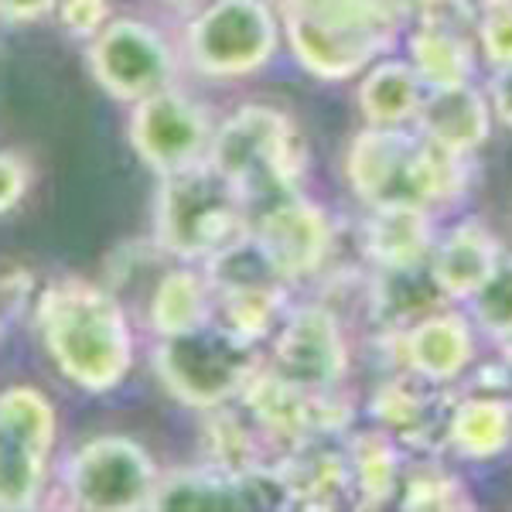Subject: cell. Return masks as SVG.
Returning a JSON list of instances; mask_svg holds the SVG:
<instances>
[{"label": "cell", "mask_w": 512, "mask_h": 512, "mask_svg": "<svg viewBox=\"0 0 512 512\" xmlns=\"http://www.w3.org/2000/svg\"><path fill=\"white\" fill-rule=\"evenodd\" d=\"M280 48V18L267 0H212L185 31V55L205 79L233 82L267 69Z\"/></svg>", "instance_id": "52a82bcc"}, {"label": "cell", "mask_w": 512, "mask_h": 512, "mask_svg": "<svg viewBox=\"0 0 512 512\" xmlns=\"http://www.w3.org/2000/svg\"><path fill=\"white\" fill-rule=\"evenodd\" d=\"M499 260L502 250L489 229L478 226V222H458V226H451L448 233L434 239L427 267H431V277L448 301H468L485 284V277L492 274Z\"/></svg>", "instance_id": "7402d4cb"}, {"label": "cell", "mask_w": 512, "mask_h": 512, "mask_svg": "<svg viewBox=\"0 0 512 512\" xmlns=\"http://www.w3.org/2000/svg\"><path fill=\"white\" fill-rule=\"evenodd\" d=\"M489 103H492V117H499L512 130V65L495 69L492 89H489Z\"/></svg>", "instance_id": "8d00e7d4"}, {"label": "cell", "mask_w": 512, "mask_h": 512, "mask_svg": "<svg viewBox=\"0 0 512 512\" xmlns=\"http://www.w3.org/2000/svg\"><path fill=\"white\" fill-rule=\"evenodd\" d=\"M209 168L236 188L246 205H267L301 192L308 168L304 140L294 120L274 106H239L212 134Z\"/></svg>", "instance_id": "277c9868"}, {"label": "cell", "mask_w": 512, "mask_h": 512, "mask_svg": "<svg viewBox=\"0 0 512 512\" xmlns=\"http://www.w3.org/2000/svg\"><path fill=\"white\" fill-rule=\"evenodd\" d=\"M444 444L465 461H492L512 448V400L499 393H472L451 403Z\"/></svg>", "instance_id": "603a6c76"}, {"label": "cell", "mask_w": 512, "mask_h": 512, "mask_svg": "<svg viewBox=\"0 0 512 512\" xmlns=\"http://www.w3.org/2000/svg\"><path fill=\"white\" fill-rule=\"evenodd\" d=\"M506 345V352H502V366H499V376H502V390H506V396L512 400V338L509 342H502Z\"/></svg>", "instance_id": "f35d334b"}, {"label": "cell", "mask_w": 512, "mask_h": 512, "mask_svg": "<svg viewBox=\"0 0 512 512\" xmlns=\"http://www.w3.org/2000/svg\"><path fill=\"white\" fill-rule=\"evenodd\" d=\"M475 41L489 65H512V0H478Z\"/></svg>", "instance_id": "d6a6232c"}, {"label": "cell", "mask_w": 512, "mask_h": 512, "mask_svg": "<svg viewBox=\"0 0 512 512\" xmlns=\"http://www.w3.org/2000/svg\"><path fill=\"white\" fill-rule=\"evenodd\" d=\"M345 458H349L352 495L355 506H383L400 492L403 482V454L400 441L376 427V431H359L345 441Z\"/></svg>", "instance_id": "484cf974"}, {"label": "cell", "mask_w": 512, "mask_h": 512, "mask_svg": "<svg viewBox=\"0 0 512 512\" xmlns=\"http://www.w3.org/2000/svg\"><path fill=\"white\" fill-rule=\"evenodd\" d=\"M151 362L164 390L178 403L205 414L236 403L253 373L263 366L256 342L236 335L216 318L192 332L161 338Z\"/></svg>", "instance_id": "8992f818"}, {"label": "cell", "mask_w": 512, "mask_h": 512, "mask_svg": "<svg viewBox=\"0 0 512 512\" xmlns=\"http://www.w3.org/2000/svg\"><path fill=\"white\" fill-rule=\"evenodd\" d=\"M212 318H216V304H212L209 277L188 267L164 270L151 291V308H147V321H151L154 335L171 338L192 332V328Z\"/></svg>", "instance_id": "4316f807"}, {"label": "cell", "mask_w": 512, "mask_h": 512, "mask_svg": "<svg viewBox=\"0 0 512 512\" xmlns=\"http://www.w3.org/2000/svg\"><path fill=\"white\" fill-rule=\"evenodd\" d=\"M250 233L267 263L287 284L321 274L335 250L332 216L301 192L263 205L250 222Z\"/></svg>", "instance_id": "4fadbf2b"}, {"label": "cell", "mask_w": 512, "mask_h": 512, "mask_svg": "<svg viewBox=\"0 0 512 512\" xmlns=\"http://www.w3.org/2000/svg\"><path fill=\"white\" fill-rule=\"evenodd\" d=\"M62 24L79 38H93L110 21V0H59Z\"/></svg>", "instance_id": "836d02e7"}, {"label": "cell", "mask_w": 512, "mask_h": 512, "mask_svg": "<svg viewBox=\"0 0 512 512\" xmlns=\"http://www.w3.org/2000/svg\"><path fill=\"white\" fill-rule=\"evenodd\" d=\"M52 7H59V0H0V24H35L45 18Z\"/></svg>", "instance_id": "d590c367"}, {"label": "cell", "mask_w": 512, "mask_h": 512, "mask_svg": "<svg viewBox=\"0 0 512 512\" xmlns=\"http://www.w3.org/2000/svg\"><path fill=\"white\" fill-rule=\"evenodd\" d=\"M475 4L472 0H434L407 31V62L427 89L461 86L475 72Z\"/></svg>", "instance_id": "2e32d148"}, {"label": "cell", "mask_w": 512, "mask_h": 512, "mask_svg": "<svg viewBox=\"0 0 512 512\" xmlns=\"http://www.w3.org/2000/svg\"><path fill=\"white\" fill-rule=\"evenodd\" d=\"M168 4H178V7H185V4H195V0H168Z\"/></svg>", "instance_id": "ab89813d"}, {"label": "cell", "mask_w": 512, "mask_h": 512, "mask_svg": "<svg viewBox=\"0 0 512 512\" xmlns=\"http://www.w3.org/2000/svg\"><path fill=\"white\" fill-rule=\"evenodd\" d=\"M270 366L308 390H338L349 376V342L328 304L291 308L277 325Z\"/></svg>", "instance_id": "5bb4252c"}, {"label": "cell", "mask_w": 512, "mask_h": 512, "mask_svg": "<svg viewBox=\"0 0 512 512\" xmlns=\"http://www.w3.org/2000/svg\"><path fill=\"white\" fill-rule=\"evenodd\" d=\"M151 509L168 512H236V509H291L280 478L270 468L229 472L219 465L181 468L158 478Z\"/></svg>", "instance_id": "9a60e30c"}, {"label": "cell", "mask_w": 512, "mask_h": 512, "mask_svg": "<svg viewBox=\"0 0 512 512\" xmlns=\"http://www.w3.org/2000/svg\"><path fill=\"white\" fill-rule=\"evenodd\" d=\"M424 96V79L407 59H376L359 76L355 103L369 127H414Z\"/></svg>", "instance_id": "cb8c5ba5"}, {"label": "cell", "mask_w": 512, "mask_h": 512, "mask_svg": "<svg viewBox=\"0 0 512 512\" xmlns=\"http://www.w3.org/2000/svg\"><path fill=\"white\" fill-rule=\"evenodd\" d=\"M414 130L431 144L458 154H475L492 134V103L472 82L444 89H427Z\"/></svg>", "instance_id": "ffe728a7"}, {"label": "cell", "mask_w": 512, "mask_h": 512, "mask_svg": "<svg viewBox=\"0 0 512 512\" xmlns=\"http://www.w3.org/2000/svg\"><path fill=\"white\" fill-rule=\"evenodd\" d=\"M65 495L72 509L127 512L151 509L158 489V465L134 437L99 434L65 461Z\"/></svg>", "instance_id": "ba28073f"}, {"label": "cell", "mask_w": 512, "mask_h": 512, "mask_svg": "<svg viewBox=\"0 0 512 512\" xmlns=\"http://www.w3.org/2000/svg\"><path fill=\"white\" fill-rule=\"evenodd\" d=\"M212 134L216 127H212L205 106L175 86H164L158 93L137 99L127 117L130 147L144 161V168L158 178L209 161Z\"/></svg>", "instance_id": "30bf717a"}, {"label": "cell", "mask_w": 512, "mask_h": 512, "mask_svg": "<svg viewBox=\"0 0 512 512\" xmlns=\"http://www.w3.org/2000/svg\"><path fill=\"white\" fill-rule=\"evenodd\" d=\"M400 506L403 509H465L472 506L468 489L458 475L441 465H417L403 468L400 482Z\"/></svg>", "instance_id": "4dcf8cb0"}, {"label": "cell", "mask_w": 512, "mask_h": 512, "mask_svg": "<svg viewBox=\"0 0 512 512\" xmlns=\"http://www.w3.org/2000/svg\"><path fill=\"white\" fill-rule=\"evenodd\" d=\"M243 410L253 424L267 434L274 448L287 451L294 444L315 441V437H335L349 427L352 410L338 390H308L287 376H280L270 362H263L239 393Z\"/></svg>", "instance_id": "8fae6325"}, {"label": "cell", "mask_w": 512, "mask_h": 512, "mask_svg": "<svg viewBox=\"0 0 512 512\" xmlns=\"http://www.w3.org/2000/svg\"><path fill=\"white\" fill-rule=\"evenodd\" d=\"M38 332L45 352L72 386L110 393L134 366V332L120 297L79 277L55 280L38 297Z\"/></svg>", "instance_id": "6da1fadb"}, {"label": "cell", "mask_w": 512, "mask_h": 512, "mask_svg": "<svg viewBox=\"0 0 512 512\" xmlns=\"http://www.w3.org/2000/svg\"><path fill=\"white\" fill-rule=\"evenodd\" d=\"M441 390V383H431L410 369H396L390 379L376 386L373 400H369V414L396 441L414 444V448H434L437 441H444L454 403Z\"/></svg>", "instance_id": "ac0fdd59"}, {"label": "cell", "mask_w": 512, "mask_h": 512, "mask_svg": "<svg viewBox=\"0 0 512 512\" xmlns=\"http://www.w3.org/2000/svg\"><path fill=\"white\" fill-rule=\"evenodd\" d=\"M280 35L318 82H345L393 48L403 18L383 0H280Z\"/></svg>", "instance_id": "3957f363"}, {"label": "cell", "mask_w": 512, "mask_h": 512, "mask_svg": "<svg viewBox=\"0 0 512 512\" xmlns=\"http://www.w3.org/2000/svg\"><path fill=\"white\" fill-rule=\"evenodd\" d=\"M472 304V321L485 335L509 342L512 338V256L502 253L495 270L485 277V284L468 297Z\"/></svg>", "instance_id": "1f68e13d"}, {"label": "cell", "mask_w": 512, "mask_h": 512, "mask_svg": "<svg viewBox=\"0 0 512 512\" xmlns=\"http://www.w3.org/2000/svg\"><path fill=\"white\" fill-rule=\"evenodd\" d=\"M0 420H4L11 431L28 437L31 444H38L41 451L52 454L55 434H59V417H55L52 400H48L38 386H28V383L7 386V390L0 393Z\"/></svg>", "instance_id": "f546056e"}, {"label": "cell", "mask_w": 512, "mask_h": 512, "mask_svg": "<svg viewBox=\"0 0 512 512\" xmlns=\"http://www.w3.org/2000/svg\"><path fill=\"white\" fill-rule=\"evenodd\" d=\"M205 277L212 287L216 321L250 342L277 332L280 318L287 315V287L291 284L267 263L253 233L209 256Z\"/></svg>", "instance_id": "9c48e42d"}, {"label": "cell", "mask_w": 512, "mask_h": 512, "mask_svg": "<svg viewBox=\"0 0 512 512\" xmlns=\"http://www.w3.org/2000/svg\"><path fill=\"white\" fill-rule=\"evenodd\" d=\"M250 222V205L209 161L161 178L154 198V246L168 256L205 263L250 233Z\"/></svg>", "instance_id": "5b68a950"}, {"label": "cell", "mask_w": 512, "mask_h": 512, "mask_svg": "<svg viewBox=\"0 0 512 512\" xmlns=\"http://www.w3.org/2000/svg\"><path fill=\"white\" fill-rule=\"evenodd\" d=\"M396 345V366L448 386L465 376L475 359L472 321L458 311L437 308L403 332H383Z\"/></svg>", "instance_id": "e0dca14e"}, {"label": "cell", "mask_w": 512, "mask_h": 512, "mask_svg": "<svg viewBox=\"0 0 512 512\" xmlns=\"http://www.w3.org/2000/svg\"><path fill=\"white\" fill-rule=\"evenodd\" d=\"M205 461L229 472H256V468H270L274 461L267 458V451L274 444L267 441V434L253 424V417L243 407H216L209 410L205 420Z\"/></svg>", "instance_id": "83f0119b"}, {"label": "cell", "mask_w": 512, "mask_h": 512, "mask_svg": "<svg viewBox=\"0 0 512 512\" xmlns=\"http://www.w3.org/2000/svg\"><path fill=\"white\" fill-rule=\"evenodd\" d=\"M369 315L383 332H403L414 321H420L431 311L444 308L448 297L441 294L437 280L431 277L427 263L417 267H393V270H376V277L369 280Z\"/></svg>", "instance_id": "d4e9b609"}, {"label": "cell", "mask_w": 512, "mask_h": 512, "mask_svg": "<svg viewBox=\"0 0 512 512\" xmlns=\"http://www.w3.org/2000/svg\"><path fill=\"white\" fill-rule=\"evenodd\" d=\"M48 478V451L0 420V509L38 506Z\"/></svg>", "instance_id": "f1b7e54d"}, {"label": "cell", "mask_w": 512, "mask_h": 512, "mask_svg": "<svg viewBox=\"0 0 512 512\" xmlns=\"http://www.w3.org/2000/svg\"><path fill=\"white\" fill-rule=\"evenodd\" d=\"M89 72L106 96L134 106L175 79V48L158 28L137 18H113L93 35L86 52Z\"/></svg>", "instance_id": "7c38bea8"}, {"label": "cell", "mask_w": 512, "mask_h": 512, "mask_svg": "<svg viewBox=\"0 0 512 512\" xmlns=\"http://www.w3.org/2000/svg\"><path fill=\"white\" fill-rule=\"evenodd\" d=\"M345 181L362 205H448L472 185V154L431 144L410 127H362L345 151Z\"/></svg>", "instance_id": "7a4b0ae2"}, {"label": "cell", "mask_w": 512, "mask_h": 512, "mask_svg": "<svg viewBox=\"0 0 512 512\" xmlns=\"http://www.w3.org/2000/svg\"><path fill=\"white\" fill-rule=\"evenodd\" d=\"M274 475L284 485L291 509H328L338 506V499L352 492L345 448L328 444V437H315V441L287 448L274 461Z\"/></svg>", "instance_id": "d6986e66"}, {"label": "cell", "mask_w": 512, "mask_h": 512, "mask_svg": "<svg viewBox=\"0 0 512 512\" xmlns=\"http://www.w3.org/2000/svg\"><path fill=\"white\" fill-rule=\"evenodd\" d=\"M28 164H24L21 154L14 151H0V216L11 212L14 205L21 202L24 192H28Z\"/></svg>", "instance_id": "e575fe53"}, {"label": "cell", "mask_w": 512, "mask_h": 512, "mask_svg": "<svg viewBox=\"0 0 512 512\" xmlns=\"http://www.w3.org/2000/svg\"><path fill=\"white\" fill-rule=\"evenodd\" d=\"M434 219L424 205H373L362 222V250L376 270L417 267L431 260L434 250Z\"/></svg>", "instance_id": "44dd1931"}, {"label": "cell", "mask_w": 512, "mask_h": 512, "mask_svg": "<svg viewBox=\"0 0 512 512\" xmlns=\"http://www.w3.org/2000/svg\"><path fill=\"white\" fill-rule=\"evenodd\" d=\"M386 7H390L393 14H400L403 21H410V18H417L424 7H431L434 0H383Z\"/></svg>", "instance_id": "74e56055"}]
</instances>
